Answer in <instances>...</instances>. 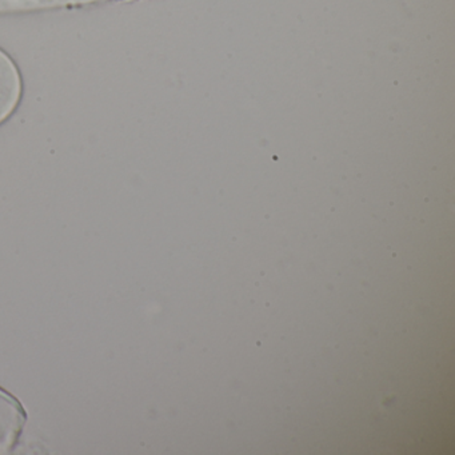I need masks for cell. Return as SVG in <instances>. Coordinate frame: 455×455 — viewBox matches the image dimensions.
<instances>
[{
	"instance_id": "1",
	"label": "cell",
	"mask_w": 455,
	"mask_h": 455,
	"mask_svg": "<svg viewBox=\"0 0 455 455\" xmlns=\"http://www.w3.org/2000/svg\"><path fill=\"white\" fill-rule=\"evenodd\" d=\"M122 0H0V12H28L41 10L82 7Z\"/></svg>"
}]
</instances>
